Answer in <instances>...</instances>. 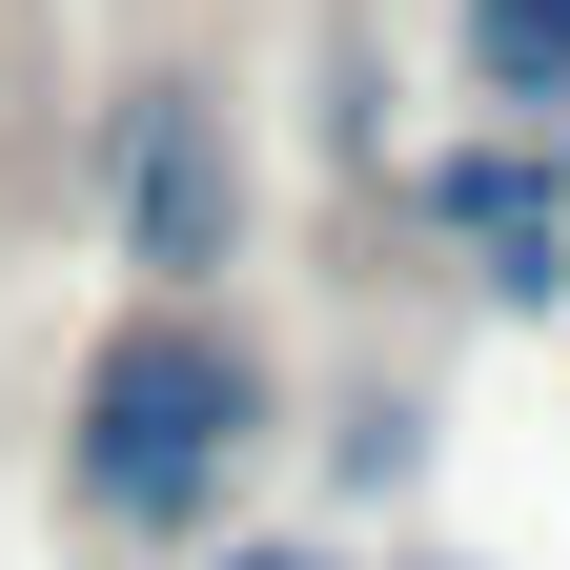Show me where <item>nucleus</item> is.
Returning <instances> with one entry per match:
<instances>
[{"label": "nucleus", "instance_id": "f03ea898", "mask_svg": "<svg viewBox=\"0 0 570 570\" xmlns=\"http://www.w3.org/2000/svg\"><path fill=\"white\" fill-rule=\"evenodd\" d=\"M225 245H245L225 102H204V82H142V102H122V265H142V285H204Z\"/></svg>", "mask_w": 570, "mask_h": 570}, {"label": "nucleus", "instance_id": "f257e3e1", "mask_svg": "<svg viewBox=\"0 0 570 570\" xmlns=\"http://www.w3.org/2000/svg\"><path fill=\"white\" fill-rule=\"evenodd\" d=\"M245 449H265V346L204 326L184 285H164L142 326H102L82 387H61V510L122 530V550H184V530L245 489Z\"/></svg>", "mask_w": 570, "mask_h": 570}, {"label": "nucleus", "instance_id": "39448f33", "mask_svg": "<svg viewBox=\"0 0 570 570\" xmlns=\"http://www.w3.org/2000/svg\"><path fill=\"white\" fill-rule=\"evenodd\" d=\"M204 570H326V550H204Z\"/></svg>", "mask_w": 570, "mask_h": 570}, {"label": "nucleus", "instance_id": "20e7f679", "mask_svg": "<svg viewBox=\"0 0 570 570\" xmlns=\"http://www.w3.org/2000/svg\"><path fill=\"white\" fill-rule=\"evenodd\" d=\"M469 82L510 102V122H550L570 102V0H469Z\"/></svg>", "mask_w": 570, "mask_h": 570}, {"label": "nucleus", "instance_id": "7ed1b4c3", "mask_svg": "<svg viewBox=\"0 0 570 570\" xmlns=\"http://www.w3.org/2000/svg\"><path fill=\"white\" fill-rule=\"evenodd\" d=\"M428 225H449L489 285H510V306H550V285H570V142H550V122L449 142V164H428Z\"/></svg>", "mask_w": 570, "mask_h": 570}]
</instances>
